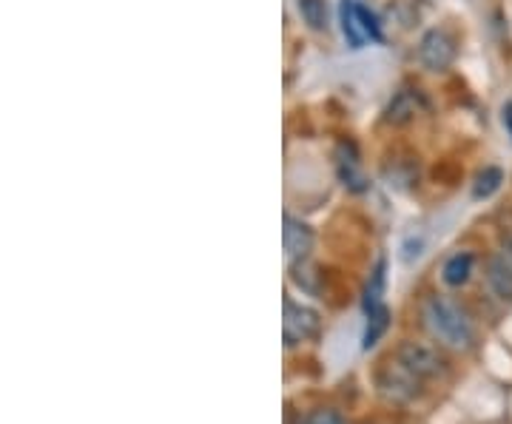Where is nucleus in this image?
Returning <instances> with one entry per match:
<instances>
[{
    "mask_svg": "<svg viewBox=\"0 0 512 424\" xmlns=\"http://www.w3.org/2000/svg\"><path fill=\"white\" fill-rule=\"evenodd\" d=\"M396 359L413 370L419 379H436V376H441V373L447 370L444 356H441L433 345H427V342H416V339H407V342H402V345H399V351H396Z\"/></svg>",
    "mask_w": 512,
    "mask_h": 424,
    "instance_id": "nucleus-5",
    "label": "nucleus"
},
{
    "mask_svg": "<svg viewBox=\"0 0 512 424\" xmlns=\"http://www.w3.org/2000/svg\"><path fill=\"white\" fill-rule=\"evenodd\" d=\"M296 9L313 32L328 29V3L325 0H296Z\"/></svg>",
    "mask_w": 512,
    "mask_h": 424,
    "instance_id": "nucleus-13",
    "label": "nucleus"
},
{
    "mask_svg": "<svg viewBox=\"0 0 512 424\" xmlns=\"http://www.w3.org/2000/svg\"><path fill=\"white\" fill-rule=\"evenodd\" d=\"M387 328H390V311H387L384 305L373 308V311L367 314V328H365V339H362V348L370 351V348L382 339Z\"/></svg>",
    "mask_w": 512,
    "mask_h": 424,
    "instance_id": "nucleus-12",
    "label": "nucleus"
},
{
    "mask_svg": "<svg viewBox=\"0 0 512 424\" xmlns=\"http://www.w3.org/2000/svg\"><path fill=\"white\" fill-rule=\"evenodd\" d=\"M282 242H285V259L296 265L305 262L308 254L313 251V231L311 225H305L296 217H285V228H282Z\"/></svg>",
    "mask_w": 512,
    "mask_h": 424,
    "instance_id": "nucleus-6",
    "label": "nucleus"
},
{
    "mask_svg": "<svg viewBox=\"0 0 512 424\" xmlns=\"http://www.w3.org/2000/svg\"><path fill=\"white\" fill-rule=\"evenodd\" d=\"M339 177L350 191H365V177H362V171H359L353 157H339Z\"/></svg>",
    "mask_w": 512,
    "mask_h": 424,
    "instance_id": "nucleus-15",
    "label": "nucleus"
},
{
    "mask_svg": "<svg viewBox=\"0 0 512 424\" xmlns=\"http://www.w3.org/2000/svg\"><path fill=\"white\" fill-rule=\"evenodd\" d=\"M416 111H419V94L413 92V89H402L393 97V103L387 109V120L390 123H407Z\"/></svg>",
    "mask_w": 512,
    "mask_h": 424,
    "instance_id": "nucleus-10",
    "label": "nucleus"
},
{
    "mask_svg": "<svg viewBox=\"0 0 512 424\" xmlns=\"http://www.w3.org/2000/svg\"><path fill=\"white\" fill-rule=\"evenodd\" d=\"M507 257H510V259H512V240H510V242H507Z\"/></svg>",
    "mask_w": 512,
    "mask_h": 424,
    "instance_id": "nucleus-19",
    "label": "nucleus"
},
{
    "mask_svg": "<svg viewBox=\"0 0 512 424\" xmlns=\"http://www.w3.org/2000/svg\"><path fill=\"white\" fill-rule=\"evenodd\" d=\"M384 285H387V262L379 259V262H376V268H373V274H370V282H367V288H365L367 314H370L373 308H379V305H382Z\"/></svg>",
    "mask_w": 512,
    "mask_h": 424,
    "instance_id": "nucleus-11",
    "label": "nucleus"
},
{
    "mask_svg": "<svg viewBox=\"0 0 512 424\" xmlns=\"http://www.w3.org/2000/svg\"><path fill=\"white\" fill-rule=\"evenodd\" d=\"M339 20H342V35L348 40L350 49H362L367 43V35L362 29V20H359V3L356 0H342Z\"/></svg>",
    "mask_w": 512,
    "mask_h": 424,
    "instance_id": "nucleus-7",
    "label": "nucleus"
},
{
    "mask_svg": "<svg viewBox=\"0 0 512 424\" xmlns=\"http://www.w3.org/2000/svg\"><path fill=\"white\" fill-rule=\"evenodd\" d=\"M501 183H504V171L501 168H484L476 177V183H473V200H490L495 191L501 188Z\"/></svg>",
    "mask_w": 512,
    "mask_h": 424,
    "instance_id": "nucleus-14",
    "label": "nucleus"
},
{
    "mask_svg": "<svg viewBox=\"0 0 512 424\" xmlns=\"http://www.w3.org/2000/svg\"><path fill=\"white\" fill-rule=\"evenodd\" d=\"M487 282L498 299L512 302V262L507 257L487 259Z\"/></svg>",
    "mask_w": 512,
    "mask_h": 424,
    "instance_id": "nucleus-8",
    "label": "nucleus"
},
{
    "mask_svg": "<svg viewBox=\"0 0 512 424\" xmlns=\"http://www.w3.org/2000/svg\"><path fill=\"white\" fill-rule=\"evenodd\" d=\"M319 331H322V319L313 308L285 299V305H282V339L288 348L311 342L319 336Z\"/></svg>",
    "mask_w": 512,
    "mask_h": 424,
    "instance_id": "nucleus-3",
    "label": "nucleus"
},
{
    "mask_svg": "<svg viewBox=\"0 0 512 424\" xmlns=\"http://www.w3.org/2000/svg\"><path fill=\"white\" fill-rule=\"evenodd\" d=\"M421 316H424V325L430 328V333L441 345H447L453 351H467L476 339L473 322L447 296H427L421 305Z\"/></svg>",
    "mask_w": 512,
    "mask_h": 424,
    "instance_id": "nucleus-1",
    "label": "nucleus"
},
{
    "mask_svg": "<svg viewBox=\"0 0 512 424\" xmlns=\"http://www.w3.org/2000/svg\"><path fill=\"white\" fill-rule=\"evenodd\" d=\"M470 274H473V254H453L441 268V279L450 288H461L470 279Z\"/></svg>",
    "mask_w": 512,
    "mask_h": 424,
    "instance_id": "nucleus-9",
    "label": "nucleus"
},
{
    "mask_svg": "<svg viewBox=\"0 0 512 424\" xmlns=\"http://www.w3.org/2000/svg\"><path fill=\"white\" fill-rule=\"evenodd\" d=\"M359 20H362V29H365L367 40H376V43H379V40H382V26H379V18H376L367 6H362V3H359Z\"/></svg>",
    "mask_w": 512,
    "mask_h": 424,
    "instance_id": "nucleus-16",
    "label": "nucleus"
},
{
    "mask_svg": "<svg viewBox=\"0 0 512 424\" xmlns=\"http://www.w3.org/2000/svg\"><path fill=\"white\" fill-rule=\"evenodd\" d=\"M305 424H345V419H342L336 410H325V407H322V410H313Z\"/></svg>",
    "mask_w": 512,
    "mask_h": 424,
    "instance_id": "nucleus-17",
    "label": "nucleus"
},
{
    "mask_svg": "<svg viewBox=\"0 0 512 424\" xmlns=\"http://www.w3.org/2000/svg\"><path fill=\"white\" fill-rule=\"evenodd\" d=\"M501 123H504V129H507V134L512 137V100L510 103H504V109H501Z\"/></svg>",
    "mask_w": 512,
    "mask_h": 424,
    "instance_id": "nucleus-18",
    "label": "nucleus"
},
{
    "mask_svg": "<svg viewBox=\"0 0 512 424\" xmlns=\"http://www.w3.org/2000/svg\"><path fill=\"white\" fill-rule=\"evenodd\" d=\"M421 382L424 379H419L399 359H393V362H387V365L376 370V390L382 393L387 402H396V405L413 402L421 393Z\"/></svg>",
    "mask_w": 512,
    "mask_h": 424,
    "instance_id": "nucleus-2",
    "label": "nucleus"
},
{
    "mask_svg": "<svg viewBox=\"0 0 512 424\" xmlns=\"http://www.w3.org/2000/svg\"><path fill=\"white\" fill-rule=\"evenodd\" d=\"M456 37L444 29H430L419 40V60L427 72H447L456 63Z\"/></svg>",
    "mask_w": 512,
    "mask_h": 424,
    "instance_id": "nucleus-4",
    "label": "nucleus"
}]
</instances>
